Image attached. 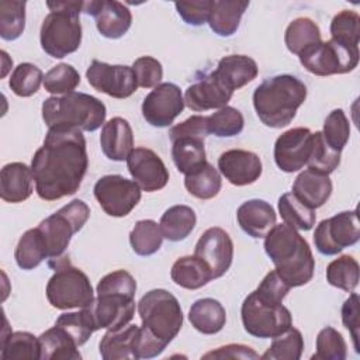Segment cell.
<instances>
[{
  "label": "cell",
  "instance_id": "cell-1",
  "mask_svg": "<svg viewBox=\"0 0 360 360\" xmlns=\"http://www.w3.org/2000/svg\"><path fill=\"white\" fill-rule=\"evenodd\" d=\"M87 166L86 139L80 129L48 128L42 146L31 160L38 197L45 201H55L75 194L82 184Z\"/></svg>",
  "mask_w": 360,
  "mask_h": 360
},
{
  "label": "cell",
  "instance_id": "cell-2",
  "mask_svg": "<svg viewBox=\"0 0 360 360\" xmlns=\"http://www.w3.org/2000/svg\"><path fill=\"white\" fill-rule=\"evenodd\" d=\"M264 252L278 276L292 288L311 281L315 259L308 242L285 224L274 225L264 236Z\"/></svg>",
  "mask_w": 360,
  "mask_h": 360
},
{
  "label": "cell",
  "instance_id": "cell-3",
  "mask_svg": "<svg viewBox=\"0 0 360 360\" xmlns=\"http://www.w3.org/2000/svg\"><path fill=\"white\" fill-rule=\"evenodd\" d=\"M307 98V86L292 75L266 79L253 91V107L259 120L270 128L287 127Z\"/></svg>",
  "mask_w": 360,
  "mask_h": 360
},
{
  "label": "cell",
  "instance_id": "cell-4",
  "mask_svg": "<svg viewBox=\"0 0 360 360\" xmlns=\"http://www.w3.org/2000/svg\"><path fill=\"white\" fill-rule=\"evenodd\" d=\"M51 13L44 18L39 42L45 53L62 59L76 52L82 44V24L79 14L84 1H48Z\"/></svg>",
  "mask_w": 360,
  "mask_h": 360
},
{
  "label": "cell",
  "instance_id": "cell-5",
  "mask_svg": "<svg viewBox=\"0 0 360 360\" xmlns=\"http://www.w3.org/2000/svg\"><path fill=\"white\" fill-rule=\"evenodd\" d=\"M105 115L101 100L80 91L53 96L42 103V120L48 128L68 127L93 132L104 124Z\"/></svg>",
  "mask_w": 360,
  "mask_h": 360
},
{
  "label": "cell",
  "instance_id": "cell-6",
  "mask_svg": "<svg viewBox=\"0 0 360 360\" xmlns=\"http://www.w3.org/2000/svg\"><path fill=\"white\" fill-rule=\"evenodd\" d=\"M142 329L165 347L177 336L183 326V311L177 298L163 290L148 291L138 302Z\"/></svg>",
  "mask_w": 360,
  "mask_h": 360
},
{
  "label": "cell",
  "instance_id": "cell-7",
  "mask_svg": "<svg viewBox=\"0 0 360 360\" xmlns=\"http://www.w3.org/2000/svg\"><path fill=\"white\" fill-rule=\"evenodd\" d=\"M56 263H49L55 267V273L46 284V298L56 309L84 308L94 300L91 283L84 271L72 266L68 257L53 259Z\"/></svg>",
  "mask_w": 360,
  "mask_h": 360
},
{
  "label": "cell",
  "instance_id": "cell-8",
  "mask_svg": "<svg viewBox=\"0 0 360 360\" xmlns=\"http://www.w3.org/2000/svg\"><path fill=\"white\" fill-rule=\"evenodd\" d=\"M89 217L87 204L76 198L39 222L38 229L45 239L49 259L62 257L72 236L83 228Z\"/></svg>",
  "mask_w": 360,
  "mask_h": 360
},
{
  "label": "cell",
  "instance_id": "cell-9",
  "mask_svg": "<svg viewBox=\"0 0 360 360\" xmlns=\"http://www.w3.org/2000/svg\"><path fill=\"white\" fill-rule=\"evenodd\" d=\"M240 318L245 330L260 339L276 338L292 326V316L283 304L262 301L252 291L242 302Z\"/></svg>",
  "mask_w": 360,
  "mask_h": 360
},
{
  "label": "cell",
  "instance_id": "cell-10",
  "mask_svg": "<svg viewBox=\"0 0 360 360\" xmlns=\"http://www.w3.org/2000/svg\"><path fill=\"white\" fill-rule=\"evenodd\" d=\"M359 46H347L335 39L318 42L302 51L298 58L301 65L312 75H345L359 63Z\"/></svg>",
  "mask_w": 360,
  "mask_h": 360
},
{
  "label": "cell",
  "instance_id": "cell-11",
  "mask_svg": "<svg viewBox=\"0 0 360 360\" xmlns=\"http://www.w3.org/2000/svg\"><path fill=\"white\" fill-rule=\"evenodd\" d=\"M360 239V224L357 211H342L321 221L314 232L316 250L325 256L340 253L345 248L353 246Z\"/></svg>",
  "mask_w": 360,
  "mask_h": 360
},
{
  "label": "cell",
  "instance_id": "cell-12",
  "mask_svg": "<svg viewBox=\"0 0 360 360\" xmlns=\"http://www.w3.org/2000/svg\"><path fill=\"white\" fill-rule=\"evenodd\" d=\"M93 193L103 211L115 218L128 215L141 201V187L134 180L120 174L100 177Z\"/></svg>",
  "mask_w": 360,
  "mask_h": 360
},
{
  "label": "cell",
  "instance_id": "cell-13",
  "mask_svg": "<svg viewBox=\"0 0 360 360\" xmlns=\"http://www.w3.org/2000/svg\"><path fill=\"white\" fill-rule=\"evenodd\" d=\"M86 77L94 90L114 98H127L138 89L132 66L127 65H108L94 59L86 70Z\"/></svg>",
  "mask_w": 360,
  "mask_h": 360
},
{
  "label": "cell",
  "instance_id": "cell-14",
  "mask_svg": "<svg viewBox=\"0 0 360 360\" xmlns=\"http://www.w3.org/2000/svg\"><path fill=\"white\" fill-rule=\"evenodd\" d=\"M181 90L174 83H159L143 98L142 115L148 124L156 128H165L173 124L174 118L184 110Z\"/></svg>",
  "mask_w": 360,
  "mask_h": 360
},
{
  "label": "cell",
  "instance_id": "cell-15",
  "mask_svg": "<svg viewBox=\"0 0 360 360\" xmlns=\"http://www.w3.org/2000/svg\"><path fill=\"white\" fill-rule=\"evenodd\" d=\"M194 256L210 269L212 278H219L232 264L233 242L222 228H208L197 240Z\"/></svg>",
  "mask_w": 360,
  "mask_h": 360
},
{
  "label": "cell",
  "instance_id": "cell-16",
  "mask_svg": "<svg viewBox=\"0 0 360 360\" xmlns=\"http://www.w3.org/2000/svg\"><path fill=\"white\" fill-rule=\"evenodd\" d=\"M311 149L312 132L304 127L291 128L276 139L274 162L285 173L298 172L308 163Z\"/></svg>",
  "mask_w": 360,
  "mask_h": 360
},
{
  "label": "cell",
  "instance_id": "cell-17",
  "mask_svg": "<svg viewBox=\"0 0 360 360\" xmlns=\"http://www.w3.org/2000/svg\"><path fill=\"white\" fill-rule=\"evenodd\" d=\"M87 307L97 330L120 329L128 325L135 314L134 297L125 294H97V298Z\"/></svg>",
  "mask_w": 360,
  "mask_h": 360
},
{
  "label": "cell",
  "instance_id": "cell-18",
  "mask_svg": "<svg viewBox=\"0 0 360 360\" xmlns=\"http://www.w3.org/2000/svg\"><path fill=\"white\" fill-rule=\"evenodd\" d=\"M128 172L141 190L152 193L162 190L169 181V170L163 160L148 148H135L127 158Z\"/></svg>",
  "mask_w": 360,
  "mask_h": 360
},
{
  "label": "cell",
  "instance_id": "cell-19",
  "mask_svg": "<svg viewBox=\"0 0 360 360\" xmlns=\"http://www.w3.org/2000/svg\"><path fill=\"white\" fill-rule=\"evenodd\" d=\"M83 13L93 15L98 32L110 39L121 38L132 24L129 8L117 0L84 1Z\"/></svg>",
  "mask_w": 360,
  "mask_h": 360
},
{
  "label": "cell",
  "instance_id": "cell-20",
  "mask_svg": "<svg viewBox=\"0 0 360 360\" xmlns=\"http://www.w3.org/2000/svg\"><path fill=\"white\" fill-rule=\"evenodd\" d=\"M219 173L233 186H248L255 183L262 174L260 158L243 149H229L218 158Z\"/></svg>",
  "mask_w": 360,
  "mask_h": 360
},
{
  "label": "cell",
  "instance_id": "cell-21",
  "mask_svg": "<svg viewBox=\"0 0 360 360\" xmlns=\"http://www.w3.org/2000/svg\"><path fill=\"white\" fill-rule=\"evenodd\" d=\"M232 94L233 91L226 89L211 72L186 89L184 104L195 112L217 108L219 110L226 107L232 98Z\"/></svg>",
  "mask_w": 360,
  "mask_h": 360
},
{
  "label": "cell",
  "instance_id": "cell-22",
  "mask_svg": "<svg viewBox=\"0 0 360 360\" xmlns=\"http://www.w3.org/2000/svg\"><path fill=\"white\" fill-rule=\"evenodd\" d=\"M236 219L245 233L252 238H264L267 232L276 225V211L264 200L253 198L239 205Z\"/></svg>",
  "mask_w": 360,
  "mask_h": 360
},
{
  "label": "cell",
  "instance_id": "cell-23",
  "mask_svg": "<svg viewBox=\"0 0 360 360\" xmlns=\"http://www.w3.org/2000/svg\"><path fill=\"white\" fill-rule=\"evenodd\" d=\"M100 145L110 160H127L134 146V134L129 122L122 117H114L107 121L101 128Z\"/></svg>",
  "mask_w": 360,
  "mask_h": 360
},
{
  "label": "cell",
  "instance_id": "cell-24",
  "mask_svg": "<svg viewBox=\"0 0 360 360\" xmlns=\"http://www.w3.org/2000/svg\"><path fill=\"white\" fill-rule=\"evenodd\" d=\"M141 326L125 325L115 330H107L100 340V356L104 360H136V349Z\"/></svg>",
  "mask_w": 360,
  "mask_h": 360
},
{
  "label": "cell",
  "instance_id": "cell-25",
  "mask_svg": "<svg viewBox=\"0 0 360 360\" xmlns=\"http://www.w3.org/2000/svg\"><path fill=\"white\" fill-rule=\"evenodd\" d=\"M34 174L31 167L21 162L3 166L0 172V197L6 202H22L32 194Z\"/></svg>",
  "mask_w": 360,
  "mask_h": 360
},
{
  "label": "cell",
  "instance_id": "cell-26",
  "mask_svg": "<svg viewBox=\"0 0 360 360\" xmlns=\"http://www.w3.org/2000/svg\"><path fill=\"white\" fill-rule=\"evenodd\" d=\"M292 194L307 207L315 210L322 207L332 194V181L328 174L305 169L292 184Z\"/></svg>",
  "mask_w": 360,
  "mask_h": 360
},
{
  "label": "cell",
  "instance_id": "cell-27",
  "mask_svg": "<svg viewBox=\"0 0 360 360\" xmlns=\"http://www.w3.org/2000/svg\"><path fill=\"white\" fill-rule=\"evenodd\" d=\"M212 73L226 89L235 91L255 80L259 73V68L250 56L228 55L219 59L217 69Z\"/></svg>",
  "mask_w": 360,
  "mask_h": 360
},
{
  "label": "cell",
  "instance_id": "cell-28",
  "mask_svg": "<svg viewBox=\"0 0 360 360\" xmlns=\"http://www.w3.org/2000/svg\"><path fill=\"white\" fill-rule=\"evenodd\" d=\"M248 7L249 1L245 0H212L208 17L210 28L219 37L233 35Z\"/></svg>",
  "mask_w": 360,
  "mask_h": 360
},
{
  "label": "cell",
  "instance_id": "cell-29",
  "mask_svg": "<svg viewBox=\"0 0 360 360\" xmlns=\"http://www.w3.org/2000/svg\"><path fill=\"white\" fill-rule=\"evenodd\" d=\"M172 159L184 176L200 170L205 163V146L201 136H179L172 141Z\"/></svg>",
  "mask_w": 360,
  "mask_h": 360
},
{
  "label": "cell",
  "instance_id": "cell-30",
  "mask_svg": "<svg viewBox=\"0 0 360 360\" xmlns=\"http://www.w3.org/2000/svg\"><path fill=\"white\" fill-rule=\"evenodd\" d=\"M188 321L200 333L214 335L225 326L226 311L218 300L200 298L191 304Z\"/></svg>",
  "mask_w": 360,
  "mask_h": 360
},
{
  "label": "cell",
  "instance_id": "cell-31",
  "mask_svg": "<svg viewBox=\"0 0 360 360\" xmlns=\"http://www.w3.org/2000/svg\"><path fill=\"white\" fill-rule=\"evenodd\" d=\"M41 360H80L82 354L77 350L76 342L60 326L45 330L39 335Z\"/></svg>",
  "mask_w": 360,
  "mask_h": 360
},
{
  "label": "cell",
  "instance_id": "cell-32",
  "mask_svg": "<svg viewBox=\"0 0 360 360\" xmlns=\"http://www.w3.org/2000/svg\"><path fill=\"white\" fill-rule=\"evenodd\" d=\"M197 222L195 212L191 207L179 204L167 208L159 222L163 238L170 242H180L186 239L194 229Z\"/></svg>",
  "mask_w": 360,
  "mask_h": 360
},
{
  "label": "cell",
  "instance_id": "cell-33",
  "mask_svg": "<svg viewBox=\"0 0 360 360\" xmlns=\"http://www.w3.org/2000/svg\"><path fill=\"white\" fill-rule=\"evenodd\" d=\"M172 280L187 290H198L212 278L210 269L194 255L179 257L170 270Z\"/></svg>",
  "mask_w": 360,
  "mask_h": 360
},
{
  "label": "cell",
  "instance_id": "cell-34",
  "mask_svg": "<svg viewBox=\"0 0 360 360\" xmlns=\"http://www.w3.org/2000/svg\"><path fill=\"white\" fill-rule=\"evenodd\" d=\"M14 257L17 266L22 270H32L38 267L44 259L48 257L46 243L38 226L22 233L15 246Z\"/></svg>",
  "mask_w": 360,
  "mask_h": 360
},
{
  "label": "cell",
  "instance_id": "cell-35",
  "mask_svg": "<svg viewBox=\"0 0 360 360\" xmlns=\"http://www.w3.org/2000/svg\"><path fill=\"white\" fill-rule=\"evenodd\" d=\"M1 360H39V339L30 332H13L1 339Z\"/></svg>",
  "mask_w": 360,
  "mask_h": 360
},
{
  "label": "cell",
  "instance_id": "cell-36",
  "mask_svg": "<svg viewBox=\"0 0 360 360\" xmlns=\"http://www.w3.org/2000/svg\"><path fill=\"white\" fill-rule=\"evenodd\" d=\"M321 41L319 27L316 22L307 17H298L292 20L284 34L285 46L294 55H300L302 51Z\"/></svg>",
  "mask_w": 360,
  "mask_h": 360
},
{
  "label": "cell",
  "instance_id": "cell-37",
  "mask_svg": "<svg viewBox=\"0 0 360 360\" xmlns=\"http://www.w3.org/2000/svg\"><path fill=\"white\" fill-rule=\"evenodd\" d=\"M278 212L284 224L295 231H309L315 225V210L302 204L292 193H284L278 198Z\"/></svg>",
  "mask_w": 360,
  "mask_h": 360
},
{
  "label": "cell",
  "instance_id": "cell-38",
  "mask_svg": "<svg viewBox=\"0 0 360 360\" xmlns=\"http://www.w3.org/2000/svg\"><path fill=\"white\" fill-rule=\"evenodd\" d=\"M184 187L195 198L211 200L221 191L222 180L219 172L207 162L200 170L184 177Z\"/></svg>",
  "mask_w": 360,
  "mask_h": 360
},
{
  "label": "cell",
  "instance_id": "cell-39",
  "mask_svg": "<svg viewBox=\"0 0 360 360\" xmlns=\"http://www.w3.org/2000/svg\"><path fill=\"white\" fill-rule=\"evenodd\" d=\"M360 267L357 260L350 255L339 256L326 267V281L343 291L352 292L359 284Z\"/></svg>",
  "mask_w": 360,
  "mask_h": 360
},
{
  "label": "cell",
  "instance_id": "cell-40",
  "mask_svg": "<svg viewBox=\"0 0 360 360\" xmlns=\"http://www.w3.org/2000/svg\"><path fill=\"white\" fill-rule=\"evenodd\" d=\"M163 242L160 226L153 219H141L135 224L129 233L132 250L139 256H150L156 253Z\"/></svg>",
  "mask_w": 360,
  "mask_h": 360
},
{
  "label": "cell",
  "instance_id": "cell-41",
  "mask_svg": "<svg viewBox=\"0 0 360 360\" xmlns=\"http://www.w3.org/2000/svg\"><path fill=\"white\" fill-rule=\"evenodd\" d=\"M304 350V338L295 328L273 338L270 347L260 356L263 360H298Z\"/></svg>",
  "mask_w": 360,
  "mask_h": 360
},
{
  "label": "cell",
  "instance_id": "cell-42",
  "mask_svg": "<svg viewBox=\"0 0 360 360\" xmlns=\"http://www.w3.org/2000/svg\"><path fill=\"white\" fill-rule=\"evenodd\" d=\"M25 1H0V37L6 41L17 39L25 28Z\"/></svg>",
  "mask_w": 360,
  "mask_h": 360
},
{
  "label": "cell",
  "instance_id": "cell-43",
  "mask_svg": "<svg viewBox=\"0 0 360 360\" xmlns=\"http://www.w3.org/2000/svg\"><path fill=\"white\" fill-rule=\"evenodd\" d=\"M55 325L63 328L77 346L84 345L91 333L97 330L89 307H84L77 312H65L59 315Z\"/></svg>",
  "mask_w": 360,
  "mask_h": 360
},
{
  "label": "cell",
  "instance_id": "cell-44",
  "mask_svg": "<svg viewBox=\"0 0 360 360\" xmlns=\"http://www.w3.org/2000/svg\"><path fill=\"white\" fill-rule=\"evenodd\" d=\"M245 120L239 110L235 107H224L217 112L207 117L208 134H214L218 138H231L239 135L243 129Z\"/></svg>",
  "mask_w": 360,
  "mask_h": 360
},
{
  "label": "cell",
  "instance_id": "cell-45",
  "mask_svg": "<svg viewBox=\"0 0 360 360\" xmlns=\"http://www.w3.org/2000/svg\"><path fill=\"white\" fill-rule=\"evenodd\" d=\"M80 84L79 72L69 63H59L51 68L44 76V87L51 94H69Z\"/></svg>",
  "mask_w": 360,
  "mask_h": 360
},
{
  "label": "cell",
  "instance_id": "cell-46",
  "mask_svg": "<svg viewBox=\"0 0 360 360\" xmlns=\"http://www.w3.org/2000/svg\"><path fill=\"white\" fill-rule=\"evenodd\" d=\"M44 82L42 70L34 63L24 62L20 63L11 73L8 86L14 94L20 97H31L39 90L41 83Z\"/></svg>",
  "mask_w": 360,
  "mask_h": 360
},
{
  "label": "cell",
  "instance_id": "cell-47",
  "mask_svg": "<svg viewBox=\"0 0 360 360\" xmlns=\"http://www.w3.org/2000/svg\"><path fill=\"white\" fill-rule=\"evenodd\" d=\"M332 39L347 46H359L360 17L353 10H342L330 22Z\"/></svg>",
  "mask_w": 360,
  "mask_h": 360
},
{
  "label": "cell",
  "instance_id": "cell-48",
  "mask_svg": "<svg viewBox=\"0 0 360 360\" xmlns=\"http://www.w3.org/2000/svg\"><path fill=\"white\" fill-rule=\"evenodd\" d=\"M340 163V152L333 150L323 139L321 131L312 134V149L308 159V169L330 174Z\"/></svg>",
  "mask_w": 360,
  "mask_h": 360
},
{
  "label": "cell",
  "instance_id": "cell-49",
  "mask_svg": "<svg viewBox=\"0 0 360 360\" xmlns=\"http://www.w3.org/2000/svg\"><path fill=\"white\" fill-rule=\"evenodd\" d=\"M347 356V346L340 332L332 326L319 330L316 336V352L312 360H345Z\"/></svg>",
  "mask_w": 360,
  "mask_h": 360
},
{
  "label": "cell",
  "instance_id": "cell-50",
  "mask_svg": "<svg viewBox=\"0 0 360 360\" xmlns=\"http://www.w3.org/2000/svg\"><path fill=\"white\" fill-rule=\"evenodd\" d=\"M325 142L336 152H342L350 136V122L342 108H336L326 117L323 122Z\"/></svg>",
  "mask_w": 360,
  "mask_h": 360
},
{
  "label": "cell",
  "instance_id": "cell-51",
  "mask_svg": "<svg viewBox=\"0 0 360 360\" xmlns=\"http://www.w3.org/2000/svg\"><path fill=\"white\" fill-rule=\"evenodd\" d=\"M97 294H125L129 297H135L136 292V281L131 273L127 270H115L112 273L105 274L97 284Z\"/></svg>",
  "mask_w": 360,
  "mask_h": 360
},
{
  "label": "cell",
  "instance_id": "cell-52",
  "mask_svg": "<svg viewBox=\"0 0 360 360\" xmlns=\"http://www.w3.org/2000/svg\"><path fill=\"white\" fill-rule=\"evenodd\" d=\"M132 70L136 77L138 87H156L163 77L162 63L153 56H141L134 60Z\"/></svg>",
  "mask_w": 360,
  "mask_h": 360
},
{
  "label": "cell",
  "instance_id": "cell-53",
  "mask_svg": "<svg viewBox=\"0 0 360 360\" xmlns=\"http://www.w3.org/2000/svg\"><path fill=\"white\" fill-rule=\"evenodd\" d=\"M290 285L278 276L276 270L269 271L264 278L260 281L255 294L264 302L270 304H283V300L290 291Z\"/></svg>",
  "mask_w": 360,
  "mask_h": 360
},
{
  "label": "cell",
  "instance_id": "cell-54",
  "mask_svg": "<svg viewBox=\"0 0 360 360\" xmlns=\"http://www.w3.org/2000/svg\"><path fill=\"white\" fill-rule=\"evenodd\" d=\"M212 0L176 1L174 7L186 24L198 27L208 22Z\"/></svg>",
  "mask_w": 360,
  "mask_h": 360
},
{
  "label": "cell",
  "instance_id": "cell-55",
  "mask_svg": "<svg viewBox=\"0 0 360 360\" xmlns=\"http://www.w3.org/2000/svg\"><path fill=\"white\" fill-rule=\"evenodd\" d=\"M342 322L350 332L353 339L354 352L360 353L359 347V295L352 291L350 297L342 305Z\"/></svg>",
  "mask_w": 360,
  "mask_h": 360
},
{
  "label": "cell",
  "instance_id": "cell-56",
  "mask_svg": "<svg viewBox=\"0 0 360 360\" xmlns=\"http://www.w3.org/2000/svg\"><path fill=\"white\" fill-rule=\"evenodd\" d=\"M208 135L207 127V117L204 115H191L186 121L174 125L169 131L170 141L179 136H201L205 138Z\"/></svg>",
  "mask_w": 360,
  "mask_h": 360
},
{
  "label": "cell",
  "instance_id": "cell-57",
  "mask_svg": "<svg viewBox=\"0 0 360 360\" xmlns=\"http://www.w3.org/2000/svg\"><path fill=\"white\" fill-rule=\"evenodd\" d=\"M202 359H260V356L245 345H225L202 354Z\"/></svg>",
  "mask_w": 360,
  "mask_h": 360
}]
</instances>
